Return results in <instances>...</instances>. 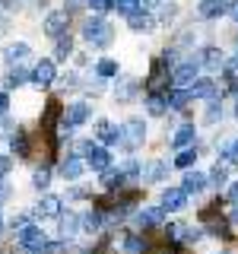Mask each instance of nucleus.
Instances as JSON below:
<instances>
[{
    "label": "nucleus",
    "mask_w": 238,
    "mask_h": 254,
    "mask_svg": "<svg viewBox=\"0 0 238 254\" xmlns=\"http://www.w3.org/2000/svg\"><path fill=\"white\" fill-rule=\"evenodd\" d=\"M143 3H159V0H143Z\"/></svg>",
    "instance_id": "nucleus-51"
},
{
    "label": "nucleus",
    "mask_w": 238,
    "mask_h": 254,
    "mask_svg": "<svg viewBox=\"0 0 238 254\" xmlns=\"http://www.w3.org/2000/svg\"><path fill=\"white\" fill-rule=\"evenodd\" d=\"M3 54H6V61H10V64H16V61H22V58L29 54V45H26V42H16V45L6 48Z\"/></svg>",
    "instance_id": "nucleus-23"
},
{
    "label": "nucleus",
    "mask_w": 238,
    "mask_h": 254,
    "mask_svg": "<svg viewBox=\"0 0 238 254\" xmlns=\"http://www.w3.org/2000/svg\"><path fill=\"white\" fill-rule=\"evenodd\" d=\"M48 181H51V172H48L45 165H42V169H35V178H32V185H35V188H48Z\"/></svg>",
    "instance_id": "nucleus-34"
},
{
    "label": "nucleus",
    "mask_w": 238,
    "mask_h": 254,
    "mask_svg": "<svg viewBox=\"0 0 238 254\" xmlns=\"http://www.w3.org/2000/svg\"><path fill=\"white\" fill-rule=\"evenodd\" d=\"M187 203V194H184V188H169L162 194V210L169 213V210H181V206Z\"/></svg>",
    "instance_id": "nucleus-7"
},
{
    "label": "nucleus",
    "mask_w": 238,
    "mask_h": 254,
    "mask_svg": "<svg viewBox=\"0 0 238 254\" xmlns=\"http://www.w3.org/2000/svg\"><path fill=\"white\" fill-rule=\"evenodd\" d=\"M143 6V0H115V10L124 13V16H133Z\"/></svg>",
    "instance_id": "nucleus-26"
},
{
    "label": "nucleus",
    "mask_w": 238,
    "mask_h": 254,
    "mask_svg": "<svg viewBox=\"0 0 238 254\" xmlns=\"http://www.w3.org/2000/svg\"><path fill=\"white\" fill-rule=\"evenodd\" d=\"M194 159H197V149H184V153H178L175 165H178V169H190V165H194Z\"/></svg>",
    "instance_id": "nucleus-33"
},
{
    "label": "nucleus",
    "mask_w": 238,
    "mask_h": 254,
    "mask_svg": "<svg viewBox=\"0 0 238 254\" xmlns=\"http://www.w3.org/2000/svg\"><path fill=\"white\" fill-rule=\"evenodd\" d=\"M200 58H203L206 67H219V64H222V54L216 51V48H203V54H200Z\"/></svg>",
    "instance_id": "nucleus-31"
},
{
    "label": "nucleus",
    "mask_w": 238,
    "mask_h": 254,
    "mask_svg": "<svg viewBox=\"0 0 238 254\" xmlns=\"http://www.w3.org/2000/svg\"><path fill=\"white\" fill-rule=\"evenodd\" d=\"M16 238H19L22 248H42L45 245V232L38 226H19V235Z\"/></svg>",
    "instance_id": "nucleus-6"
},
{
    "label": "nucleus",
    "mask_w": 238,
    "mask_h": 254,
    "mask_svg": "<svg viewBox=\"0 0 238 254\" xmlns=\"http://www.w3.org/2000/svg\"><path fill=\"white\" fill-rule=\"evenodd\" d=\"M102 185H105V188H121L124 185V172L105 169V175H102Z\"/></svg>",
    "instance_id": "nucleus-27"
},
{
    "label": "nucleus",
    "mask_w": 238,
    "mask_h": 254,
    "mask_svg": "<svg viewBox=\"0 0 238 254\" xmlns=\"http://www.w3.org/2000/svg\"><path fill=\"white\" fill-rule=\"evenodd\" d=\"M6 108H10V99H6V92H0V115H6Z\"/></svg>",
    "instance_id": "nucleus-46"
},
{
    "label": "nucleus",
    "mask_w": 238,
    "mask_h": 254,
    "mask_svg": "<svg viewBox=\"0 0 238 254\" xmlns=\"http://www.w3.org/2000/svg\"><path fill=\"white\" fill-rule=\"evenodd\" d=\"M229 13H232V19L238 22V0H232V6H229Z\"/></svg>",
    "instance_id": "nucleus-49"
},
{
    "label": "nucleus",
    "mask_w": 238,
    "mask_h": 254,
    "mask_svg": "<svg viewBox=\"0 0 238 254\" xmlns=\"http://www.w3.org/2000/svg\"><path fill=\"white\" fill-rule=\"evenodd\" d=\"M143 137H146V127H143V121H127L121 127V140H127V146H130V149H137L140 143H143Z\"/></svg>",
    "instance_id": "nucleus-5"
},
{
    "label": "nucleus",
    "mask_w": 238,
    "mask_h": 254,
    "mask_svg": "<svg viewBox=\"0 0 238 254\" xmlns=\"http://www.w3.org/2000/svg\"><path fill=\"white\" fill-rule=\"evenodd\" d=\"M86 0H67V13H73V10H79V6H83Z\"/></svg>",
    "instance_id": "nucleus-47"
},
{
    "label": "nucleus",
    "mask_w": 238,
    "mask_h": 254,
    "mask_svg": "<svg viewBox=\"0 0 238 254\" xmlns=\"http://www.w3.org/2000/svg\"><path fill=\"white\" fill-rule=\"evenodd\" d=\"M38 216H60V197H45L42 203L35 206Z\"/></svg>",
    "instance_id": "nucleus-17"
},
{
    "label": "nucleus",
    "mask_w": 238,
    "mask_h": 254,
    "mask_svg": "<svg viewBox=\"0 0 238 254\" xmlns=\"http://www.w3.org/2000/svg\"><path fill=\"white\" fill-rule=\"evenodd\" d=\"M213 92H216V89H213V83H210V79H200V83H194V86H190V99H210V95Z\"/></svg>",
    "instance_id": "nucleus-19"
},
{
    "label": "nucleus",
    "mask_w": 238,
    "mask_h": 254,
    "mask_svg": "<svg viewBox=\"0 0 238 254\" xmlns=\"http://www.w3.org/2000/svg\"><path fill=\"white\" fill-rule=\"evenodd\" d=\"M83 169H86V165H83V159H79V156H67L60 162V175H63V178H79Z\"/></svg>",
    "instance_id": "nucleus-12"
},
{
    "label": "nucleus",
    "mask_w": 238,
    "mask_h": 254,
    "mask_svg": "<svg viewBox=\"0 0 238 254\" xmlns=\"http://www.w3.org/2000/svg\"><path fill=\"white\" fill-rule=\"evenodd\" d=\"M222 10H226L222 0H200V6H197V13H200L203 19H216V16H222Z\"/></svg>",
    "instance_id": "nucleus-13"
},
{
    "label": "nucleus",
    "mask_w": 238,
    "mask_h": 254,
    "mask_svg": "<svg viewBox=\"0 0 238 254\" xmlns=\"http://www.w3.org/2000/svg\"><path fill=\"white\" fill-rule=\"evenodd\" d=\"M178 254H184V251H178Z\"/></svg>",
    "instance_id": "nucleus-53"
},
{
    "label": "nucleus",
    "mask_w": 238,
    "mask_h": 254,
    "mask_svg": "<svg viewBox=\"0 0 238 254\" xmlns=\"http://www.w3.org/2000/svg\"><path fill=\"white\" fill-rule=\"evenodd\" d=\"M115 95H118V102H130L133 95H137V83H133V79H124V83L118 86Z\"/></svg>",
    "instance_id": "nucleus-25"
},
{
    "label": "nucleus",
    "mask_w": 238,
    "mask_h": 254,
    "mask_svg": "<svg viewBox=\"0 0 238 254\" xmlns=\"http://www.w3.org/2000/svg\"><path fill=\"white\" fill-rule=\"evenodd\" d=\"M54 61H38V67L32 70V79H35L38 86H51L54 83Z\"/></svg>",
    "instance_id": "nucleus-8"
},
{
    "label": "nucleus",
    "mask_w": 238,
    "mask_h": 254,
    "mask_svg": "<svg viewBox=\"0 0 238 254\" xmlns=\"http://www.w3.org/2000/svg\"><path fill=\"white\" fill-rule=\"evenodd\" d=\"M165 86H169L165 61H153V70H149V79H146V89H149V92H162Z\"/></svg>",
    "instance_id": "nucleus-3"
},
{
    "label": "nucleus",
    "mask_w": 238,
    "mask_h": 254,
    "mask_svg": "<svg viewBox=\"0 0 238 254\" xmlns=\"http://www.w3.org/2000/svg\"><path fill=\"white\" fill-rule=\"evenodd\" d=\"M79 153H86V165L95 169V172H105L108 162H111V156L105 153V149H102V146H92V143H83V146H79Z\"/></svg>",
    "instance_id": "nucleus-2"
},
{
    "label": "nucleus",
    "mask_w": 238,
    "mask_h": 254,
    "mask_svg": "<svg viewBox=\"0 0 238 254\" xmlns=\"http://www.w3.org/2000/svg\"><path fill=\"white\" fill-rule=\"evenodd\" d=\"M213 235H222V238H229V229L222 226V222H213Z\"/></svg>",
    "instance_id": "nucleus-45"
},
{
    "label": "nucleus",
    "mask_w": 238,
    "mask_h": 254,
    "mask_svg": "<svg viewBox=\"0 0 238 254\" xmlns=\"http://www.w3.org/2000/svg\"><path fill=\"white\" fill-rule=\"evenodd\" d=\"M83 38L89 45H95V48H105V45H111V38H115V29H111L105 19L95 16V19H86L83 22Z\"/></svg>",
    "instance_id": "nucleus-1"
},
{
    "label": "nucleus",
    "mask_w": 238,
    "mask_h": 254,
    "mask_svg": "<svg viewBox=\"0 0 238 254\" xmlns=\"http://www.w3.org/2000/svg\"><path fill=\"white\" fill-rule=\"evenodd\" d=\"M219 118H222V105H219V102H213L210 111H206V121H219Z\"/></svg>",
    "instance_id": "nucleus-40"
},
{
    "label": "nucleus",
    "mask_w": 238,
    "mask_h": 254,
    "mask_svg": "<svg viewBox=\"0 0 238 254\" xmlns=\"http://www.w3.org/2000/svg\"><path fill=\"white\" fill-rule=\"evenodd\" d=\"M194 76H197V61H187V64H181V67L175 70L172 79L178 86H190V83H194Z\"/></svg>",
    "instance_id": "nucleus-11"
},
{
    "label": "nucleus",
    "mask_w": 238,
    "mask_h": 254,
    "mask_svg": "<svg viewBox=\"0 0 238 254\" xmlns=\"http://www.w3.org/2000/svg\"><path fill=\"white\" fill-rule=\"evenodd\" d=\"M229 200H232V203H238V185H232V188H229Z\"/></svg>",
    "instance_id": "nucleus-48"
},
{
    "label": "nucleus",
    "mask_w": 238,
    "mask_h": 254,
    "mask_svg": "<svg viewBox=\"0 0 238 254\" xmlns=\"http://www.w3.org/2000/svg\"><path fill=\"white\" fill-rule=\"evenodd\" d=\"M83 226L89 229V232H99V226H102V213H89V216H83Z\"/></svg>",
    "instance_id": "nucleus-35"
},
{
    "label": "nucleus",
    "mask_w": 238,
    "mask_h": 254,
    "mask_svg": "<svg viewBox=\"0 0 238 254\" xmlns=\"http://www.w3.org/2000/svg\"><path fill=\"white\" fill-rule=\"evenodd\" d=\"M86 118H89V105H86V102H76V105L70 108V115H67V124L70 127H79Z\"/></svg>",
    "instance_id": "nucleus-18"
},
{
    "label": "nucleus",
    "mask_w": 238,
    "mask_h": 254,
    "mask_svg": "<svg viewBox=\"0 0 238 254\" xmlns=\"http://www.w3.org/2000/svg\"><path fill=\"white\" fill-rule=\"evenodd\" d=\"M226 73H229V79H238V58L226 61Z\"/></svg>",
    "instance_id": "nucleus-41"
},
{
    "label": "nucleus",
    "mask_w": 238,
    "mask_h": 254,
    "mask_svg": "<svg viewBox=\"0 0 238 254\" xmlns=\"http://www.w3.org/2000/svg\"><path fill=\"white\" fill-rule=\"evenodd\" d=\"M95 73H99L102 79H111L118 73V64L115 61H99V67H95Z\"/></svg>",
    "instance_id": "nucleus-29"
},
{
    "label": "nucleus",
    "mask_w": 238,
    "mask_h": 254,
    "mask_svg": "<svg viewBox=\"0 0 238 254\" xmlns=\"http://www.w3.org/2000/svg\"><path fill=\"white\" fill-rule=\"evenodd\" d=\"M162 216H165L162 206H149V210L137 213V226H140V229H146V226H159V222H162Z\"/></svg>",
    "instance_id": "nucleus-10"
},
{
    "label": "nucleus",
    "mask_w": 238,
    "mask_h": 254,
    "mask_svg": "<svg viewBox=\"0 0 238 254\" xmlns=\"http://www.w3.org/2000/svg\"><path fill=\"white\" fill-rule=\"evenodd\" d=\"M58 118H60V102H48L45 108V118H42V130L45 133H54V127H58Z\"/></svg>",
    "instance_id": "nucleus-9"
},
{
    "label": "nucleus",
    "mask_w": 238,
    "mask_h": 254,
    "mask_svg": "<svg viewBox=\"0 0 238 254\" xmlns=\"http://www.w3.org/2000/svg\"><path fill=\"white\" fill-rule=\"evenodd\" d=\"M232 222H235V226H238V210H235V213H232Z\"/></svg>",
    "instance_id": "nucleus-50"
},
{
    "label": "nucleus",
    "mask_w": 238,
    "mask_h": 254,
    "mask_svg": "<svg viewBox=\"0 0 238 254\" xmlns=\"http://www.w3.org/2000/svg\"><path fill=\"white\" fill-rule=\"evenodd\" d=\"M216 213H219V200H213V206H206V210H200V219H203V222H210L213 216H216Z\"/></svg>",
    "instance_id": "nucleus-39"
},
{
    "label": "nucleus",
    "mask_w": 238,
    "mask_h": 254,
    "mask_svg": "<svg viewBox=\"0 0 238 254\" xmlns=\"http://www.w3.org/2000/svg\"><path fill=\"white\" fill-rule=\"evenodd\" d=\"M165 175H169V169H165L162 162H149L146 169H143V178H146V181H162Z\"/></svg>",
    "instance_id": "nucleus-20"
},
{
    "label": "nucleus",
    "mask_w": 238,
    "mask_h": 254,
    "mask_svg": "<svg viewBox=\"0 0 238 254\" xmlns=\"http://www.w3.org/2000/svg\"><path fill=\"white\" fill-rule=\"evenodd\" d=\"M10 146H13V153H16V156H29V137H26L22 130H16V133H13Z\"/></svg>",
    "instance_id": "nucleus-21"
},
{
    "label": "nucleus",
    "mask_w": 238,
    "mask_h": 254,
    "mask_svg": "<svg viewBox=\"0 0 238 254\" xmlns=\"http://www.w3.org/2000/svg\"><path fill=\"white\" fill-rule=\"evenodd\" d=\"M130 254H140V251H146V242L143 238H127V245H124Z\"/></svg>",
    "instance_id": "nucleus-37"
},
{
    "label": "nucleus",
    "mask_w": 238,
    "mask_h": 254,
    "mask_svg": "<svg viewBox=\"0 0 238 254\" xmlns=\"http://www.w3.org/2000/svg\"><path fill=\"white\" fill-rule=\"evenodd\" d=\"M26 79H29V73L16 67V70H10V76H6V86H10V89H16V86H22Z\"/></svg>",
    "instance_id": "nucleus-32"
},
{
    "label": "nucleus",
    "mask_w": 238,
    "mask_h": 254,
    "mask_svg": "<svg viewBox=\"0 0 238 254\" xmlns=\"http://www.w3.org/2000/svg\"><path fill=\"white\" fill-rule=\"evenodd\" d=\"M10 169H13V159H10V156H0V178H3Z\"/></svg>",
    "instance_id": "nucleus-43"
},
{
    "label": "nucleus",
    "mask_w": 238,
    "mask_h": 254,
    "mask_svg": "<svg viewBox=\"0 0 238 254\" xmlns=\"http://www.w3.org/2000/svg\"><path fill=\"white\" fill-rule=\"evenodd\" d=\"M187 102H190V95H187V92H175L172 99H169V108H178V111H181V108L187 105Z\"/></svg>",
    "instance_id": "nucleus-36"
},
{
    "label": "nucleus",
    "mask_w": 238,
    "mask_h": 254,
    "mask_svg": "<svg viewBox=\"0 0 238 254\" xmlns=\"http://www.w3.org/2000/svg\"><path fill=\"white\" fill-rule=\"evenodd\" d=\"M92 3V10L95 13H108V10H115V0H89Z\"/></svg>",
    "instance_id": "nucleus-38"
},
{
    "label": "nucleus",
    "mask_w": 238,
    "mask_h": 254,
    "mask_svg": "<svg viewBox=\"0 0 238 254\" xmlns=\"http://www.w3.org/2000/svg\"><path fill=\"white\" fill-rule=\"evenodd\" d=\"M6 200H10V185H6V181H0V206H3Z\"/></svg>",
    "instance_id": "nucleus-44"
},
{
    "label": "nucleus",
    "mask_w": 238,
    "mask_h": 254,
    "mask_svg": "<svg viewBox=\"0 0 238 254\" xmlns=\"http://www.w3.org/2000/svg\"><path fill=\"white\" fill-rule=\"evenodd\" d=\"M149 26H153V19H149L146 13H140V10H137V13L130 16V29H133V32H146Z\"/></svg>",
    "instance_id": "nucleus-28"
},
{
    "label": "nucleus",
    "mask_w": 238,
    "mask_h": 254,
    "mask_svg": "<svg viewBox=\"0 0 238 254\" xmlns=\"http://www.w3.org/2000/svg\"><path fill=\"white\" fill-rule=\"evenodd\" d=\"M95 133H99L102 143H118V140H121V127H115V124H108V121H99Z\"/></svg>",
    "instance_id": "nucleus-14"
},
{
    "label": "nucleus",
    "mask_w": 238,
    "mask_h": 254,
    "mask_svg": "<svg viewBox=\"0 0 238 254\" xmlns=\"http://www.w3.org/2000/svg\"><path fill=\"white\" fill-rule=\"evenodd\" d=\"M146 111H149L153 118H162L165 111H169V102H165L159 92H149V99H146Z\"/></svg>",
    "instance_id": "nucleus-15"
},
{
    "label": "nucleus",
    "mask_w": 238,
    "mask_h": 254,
    "mask_svg": "<svg viewBox=\"0 0 238 254\" xmlns=\"http://www.w3.org/2000/svg\"><path fill=\"white\" fill-rule=\"evenodd\" d=\"M206 188V175L200 172H187L184 175V194H197V190Z\"/></svg>",
    "instance_id": "nucleus-16"
},
{
    "label": "nucleus",
    "mask_w": 238,
    "mask_h": 254,
    "mask_svg": "<svg viewBox=\"0 0 238 254\" xmlns=\"http://www.w3.org/2000/svg\"><path fill=\"white\" fill-rule=\"evenodd\" d=\"M76 226H79V219H76V216H70V213H67V216L60 219V232H63V238L76 235Z\"/></svg>",
    "instance_id": "nucleus-30"
},
{
    "label": "nucleus",
    "mask_w": 238,
    "mask_h": 254,
    "mask_svg": "<svg viewBox=\"0 0 238 254\" xmlns=\"http://www.w3.org/2000/svg\"><path fill=\"white\" fill-rule=\"evenodd\" d=\"M190 140H194V127H190V124L178 127V130H175V137H172V143H175V146H187Z\"/></svg>",
    "instance_id": "nucleus-24"
},
{
    "label": "nucleus",
    "mask_w": 238,
    "mask_h": 254,
    "mask_svg": "<svg viewBox=\"0 0 238 254\" xmlns=\"http://www.w3.org/2000/svg\"><path fill=\"white\" fill-rule=\"evenodd\" d=\"M67 26H70V13L67 10H58V13H48V19H45V32L48 35H63L67 32Z\"/></svg>",
    "instance_id": "nucleus-4"
},
{
    "label": "nucleus",
    "mask_w": 238,
    "mask_h": 254,
    "mask_svg": "<svg viewBox=\"0 0 238 254\" xmlns=\"http://www.w3.org/2000/svg\"><path fill=\"white\" fill-rule=\"evenodd\" d=\"M222 156H226L229 162H232V159H238V140H235V143H229V146L222 149Z\"/></svg>",
    "instance_id": "nucleus-42"
},
{
    "label": "nucleus",
    "mask_w": 238,
    "mask_h": 254,
    "mask_svg": "<svg viewBox=\"0 0 238 254\" xmlns=\"http://www.w3.org/2000/svg\"><path fill=\"white\" fill-rule=\"evenodd\" d=\"M70 51H73V42H70V35H58V48H54V58L58 61H67Z\"/></svg>",
    "instance_id": "nucleus-22"
},
{
    "label": "nucleus",
    "mask_w": 238,
    "mask_h": 254,
    "mask_svg": "<svg viewBox=\"0 0 238 254\" xmlns=\"http://www.w3.org/2000/svg\"><path fill=\"white\" fill-rule=\"evenodd\" d=\"M0 232H3V219H0Z\"/></svg>",
    "instance_id": "nucleus-52"
}]
</instances>
